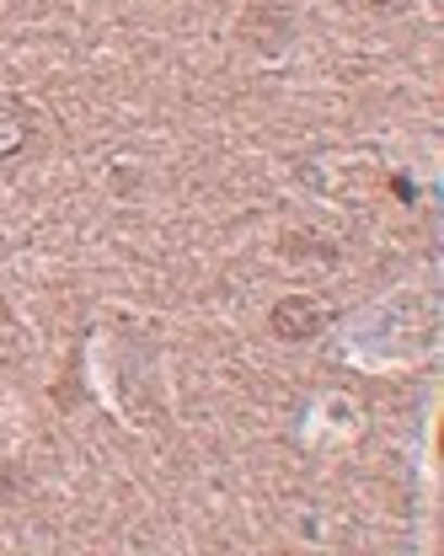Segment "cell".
Wrapping results in <instances>:
<instances>
[{
	"instance_id": "6da1fadb",
	"label": "cell",
	"mask_w": 444,
	"mask_h": 556,
	"mask_svg": "<svg viewBox=\"0 0 444 556\" xmlns=\"http://www.w3.org/2000/svg\"><path fill=\"white\" fill-rule=\"evenodd\" d=\"M43 144V113L22 97H0V166L27 161Z\"/></svg>"
},
{
	"instance_id": "3957f363",
	"label": "cell",
	"mask_w": 444,
	"mask_h": 556,
	"mask_svg": "<svg viewBox=\"0 0 444 556\" xmlns=\"http://www.w3.org/2000/svg\"><path fill=\"white\" fill-rule=\"evenodd\" d=\"M27 497H33V477H27L16 460L0 455V508H16V503H27Z\"/></svg>"
},
{
	"instance_id": "277c9868",
	"label": "cell",
	"mask_w": 444,
	"mask_h": 556,
	"mask_svg": "<svg viewBox=\"0 0 444 556\" xmlns=\"http://www.w3.org/2000/svg\"><path fill=\"white\" fill-rule=\"evenodd\" d=\"M75 375H80V348H71V364H65V380L54 386V402L71 413V407H80V391H75Z\"/></svg>"
},
{
	"instance_id": "7a4b0ae2",
	"label": "cell",
	"mask_w": 444,
	"mask_h": 556,
	"mask_svg": "<svg viewBox=\"0 0 444 556\" xmlns=\"http://www.w3.org/2000/svg\"><path fill=\"white\" fill-rule=\"evenodd\" d=\"M321 327H327V316H321V305H316L310 294H284V300H274V311H268V332H274L279 343H310Z\"/></svg>"
}]
</instances>
